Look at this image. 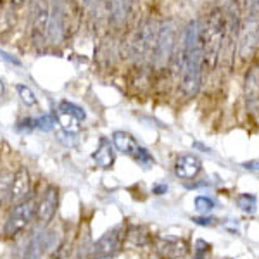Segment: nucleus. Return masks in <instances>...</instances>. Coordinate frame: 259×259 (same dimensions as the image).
<instances>
[{
  "instance_id": "1",
  "label": "nucleus",
  "mask_w": 259,
  "mask_h": 259,
  "mask_svg": "<svg viewBox=\"0 0 259 259\" xmlns=\"http://www.w3.org/2000/svg\"><path fill=\"white\" fill-rule=\"evenodd\" d=\"M202 40L197 21H192L185 31V41L182 49V89L189 97H194L200 89L202 76Z\"/></svg>"
},
{
  "instance_id": "2",
  "label": "nucleus",
  "mask_w": 259,
  "mask_h": 259,
  "mask_svg": "<svg viewBox=\"0 0 259 259\" xmlns=\"http://www.w3.org/2000/svg\"><path fill=\"white\" fill-rule=\"evenodd\" d=\"M225 36V19L220 11H212L207 26L204 33L200 31V40H202V56L206 64L212 69L220 61L221 56V45H223Z\"/></svg>"
},
{
  "instance_id": "3",
  "label": "nucleus",
  "mask_w": 259,
  "mask_h": 259,
  "mask_svg": "<svg viewBox=\"0 0 259 259\" xmlns=\"http://www.w3.org/2000/svg\"><path fill=\"white\" fill-rule=\"evenodd\" d=\"M35 216H36V206L30 199L12 206L9 216L6 220V225H4V235L16 237L19 232H23L31 223Z\"/></svg>"
},
{
  "instance_id": "4",
  "label": "nucleus",
  "mask_w": 259,
  "mask_h": 259,
  "mask_svg": "<svg viewBox=\"0 0 259 259\" xmlns=\"http://www.w3.org/2000/svg\"><path fill=\"white\" fill-rule=\"evenodd\" d=\"M124 233H126V228H124L123 223L112 227L109 232L104 233V235L94 244L90 257L92 259H107V257H112L121 249V245H123Z\"/></svg>"
},
{
  "instance_id": "5",
  "label": "nucleus",
  "mask_w": 259,
  "mask_h": 259,
  "mask_svg": "<svg viewBox=\"0 0 259 259\" xmlns=\"http://www.w3.org/2000/svg\"><path fill=\"white\" fill-rule=\"evenodd\" d=\"M259 45V14H247V19L240 26L239 33V56L249 59L254 56Z\"/></svg>"
},
{
  "instance_id": "6",
  "label": "nucleus",
  "mask_w": 259,
  "mask_h": 259,
  "mask_svg": "<svg viewBox=\"0 0 259 259\" xmlns=\"http://www.w3.org/2000/svg\"><path fill=\"white\" fill-rule=\"evenodd\" d=\"M31 194V177L26 166H19L18 169L12 173V183L9 192V202L11 206L21 204L28 200Z\"/></svg>"
},
{
  "instance_id": "7",
  "label": "nucleus",
  "mask_w": 259,
  "mask_h": 259,
  "mask_svg": "<svg viewBox=\"0 0 259 259\" xmlns=\"http://www.w3.org/2000/svg\"><path fill=\"white\" fill-rule=\"evenodd\" d=\"M154 247L161 259H180L189 252L187 242L183 239H173V237H157L154 240Z\"/></svg>"
},
{
  "instance_id": "8",
  "label": "nucleus",
  "mask_w": 259,
  "mask_h": 259,
  "mask_svg": "<svg viewBox=\"0 0 259 259\" xmlns=\"http://www.w3.org/2000/svg\"><path fill=\"white\" fill-rule=\"evenodd\" d=\"M57 206H59V189L56 185H49L36 206V218L44 225H49L56 216Z\"/></svg>"
},
{
  "instance_id": "9",
  "label": "nucleus",
  "mask_w": 259,
  "mask_h": 259,
  "mask_svg": "<svg viewBox=\"0 0 259 259\" xmlns=\"http://www.w3.org/2000/svg\"><path fill=\"white\" fill-rule=\"evenodd\" d=\"M175 49V24L164 23L157 31L156 38V59L159 62H164L171 59Z\"/></svg>"
},
{
  "instance_id": "10",
  "label": "nucleus",
  "mask_w": 259,
  "mask_h": 259,
  "mask_svg": "<svg viewBox=\"0 0 259 259\" xmlns=\"http://www.w3.org/2000/svg\"><path fill=\"white\" fill-rule=\"evenodd\" d=\"M49 18H50V11L47 4H40L35 16H33V26H31V40L36 47H40V45H44L47 41Z\"/></svg>"
},
{
  "instance_id": "11",
  "label": "nucleus",
  "mask_w": 259,
  "mask_h": 259,
  "mask_svg": "<svg viewBox=\"0 0 259 259\" xmlns=\"http://www.w3.org/2000/svg\"><path fill=\"white\" fill-rule=\"evenodd\" d=\"M200 169H202V162L194 154H183L175 162V173L178 178L183 180L195 178L200 173Z\"/></svg>"
},
{
  "instance_id": "12",
  "label": "nucleus",
  "mask_w": 259,
  "mask_h": 259,
  "mask_svg": "<svg viewBox=\"0 0 259 259\" xmlns=\"http://www.w3.org/2000/svg\"><path fill=\"white\" fill-rule=\"evenodd\" d=\"M50 245V233L41 230V232H36L35 235L31 237L30 242H28L26 249L23 252V257L21 259H40L47 252Z\"/></svg>"
},
{
  "instance_id": "13",
  "label": "nucleus",
  "mask_w": 259,
  "mask_h": 259,
  "mask_svg": "<svg viewBox=\"0 0 259 259\" xmlns=\"http://www.w3.org/2000/svg\"><path fill=\"white\" fill-rule=\"evenodd\" d=\"M132 4H133V0H111L109 21L116 30H121V28L126 24L128 16H130V12H132Z\"/></svg>"
},
{
  "instance_id": "14",
  "label": "nucleus",
  "mask_w": 259,
  "mask_h": 259,
  "mask_svg": "<svg viewBox=\"0 0 259 259\" xmlns=\"http://www.w3.org/2000/svg\"><path fill=\"white\" fill-rule=\"evenodd\" d=\"M114 159H116V152L114 147L111 145V142L107 139H100L99 147L94 152V161L97 162V166H100V168L107 169L114 164Z\"/></svg>"
},
{
  "instance_id": "15",
  "label": "nucleus",
  "mask_w": 259,
  "mask_h": 259,
  "mask_svg": "<svg viewBox=\"0 0 259 259\" xmlns=\"http://www.w3.org/2000/svg\"><path fill=\"white\" fill-rule=\"evenodd\" d=\"M112 144H114V147L118 149L119 152L126 154V156H133L135 150L139 149L137 140L126 132H114L112 133Z\"/></svg>"
},
{
  "instance_id": "16",
  "label": "nucleus",
  "mask_w": 259,
  "mask_h": 259,
  "mask_svg": "<svg viewBox=\"0 0 259 259\" xmlns=\"http://www.w3.org/2000/svg\"><path fill=\"white\" fill-rule=\"evenodd\" d=\"M124 239L132 245H135V247H144V245H147L150 242V235L145 227L132 225V227H128L126 233H124Z\"/></svg>"
},
{
  "instance_id": "17",
  "label": "nucleus",
  "mask_w": 259,
  "mask_h": 259,
  "mask_svg": "<svg viewBox=\"0 0 259 259\" xmlns=\"http://www.w3.org/2000/svg\"><path fill=\"white\" fill-rule=\"evenodd\" d=\"M245 97L247 100L259 99V68H252L245 76Z\"/></svg>"
},
{
  "instance_id": "18",
  "label": "nucleus",
  "mask_w": 259,
  "mask_h": 259,
  "mask_svg": "<svg viewBox=\"0 0 259 259\" xmlns=\"http://www.w3.org/2000/svg\"><path fill=\"white\" fill-rule=\"evenodd\" d=\"M56 119L61 123V126H62L64 132H68V133H78V132H80V123H81V121H78L76 118H73V116L66 114V112H62V111H57Z\"/></svg>"
},
{
  "instance_id": "19",
  "label": "nucleus",
  "mask_w": 259,
  "mask_h": 259,
  "mask_svg": "<svg viewBox=\"0 0 259 259\" xmlns=\"http://www.w3.org/2000/svg\"><path fill=\"white\" fill-rule=\"evenodd\" d=\"M16 92H18L21 102L24 104L26 107H35L38 104V99H36L35 92H33L28 85H23V83H18L16 85Z\"/></svg>"
},
{
  "instance_id": "20",
  "label": "nucleus",
  "mask_w": 259,
  "mask_h": 259,
  "mask_svg": "<svg viewBox=\"0 0 259 259\" xmlns=\"http://www.w3.org/2000/svg\"><path fill=\"white\" fill-rule=\"evenodd\" d=\"M237 206H239L244 212H247V214H254V212H256V207H257L256 195L240 194L239 197H237Z\"/></svg>"
},
{
  "instance_id": "21",
  "label": "nucleus",
  "mask_w": 259,
  "mask_h": 259,
  "mask_svg": "<svg viewBox=\"0 0 259 259\" xmlns=\"http://www.w3.org/2000/svg\"><path fill=\"white\" fill-rule=\"evenodd\" d=\"M59 111L66 112V114H69V116H73V118H76L78 121H85V118H87V112L83 111L80 106L69 102V100H62V102L59 104Z\"/></svg>"
},
{
  "instance_id": "22",
  "label": "nucleus",
  "mask_w": 259,
  "mask_h": 259,
  "mask_svg": "<svg viewBox=\"0 0 259 259\" xmlns=\"http://www.w3.org/2000/svg\"><path fill=\"white\" fill-rule=\"evenodd\" d=\"M11 183H12V173H11V171H7V169L0 171V204H4V200L9 199Z\"/></svg>"
},
{
  "instance_id": "23",
  "label": "nucleus",
  "mask_w": 259,
  "mask_h": 259,
  "mask_svg": "<svg viewBox=\"0 0 259 259\" xmlns=\"http://www.w3.org/2000/svg\"><path fill=\"white\" fill-rule=\"evenodd\" d=\"M195 209L202 214H207L209 211L214 209V200L211 197H206V195H197L195 197Z\"/></svg>"
},
{
  "instance_id": "24",
  "label": "nucleus",
  "mask_w": 259,
  "mask_h": 259,
  "mask_svg": "<svg viewBox=\"0 0 259 259\" xmlns=\"http://www.w3.org/2000/svg\"><path fill=\"white\" fill-rule=\"evenodd\" d=\"M133 157H135V159L139 161L140 164L147 166V168H149L150 164H154V157L150 156V152H149L147 149L140 147V145H139V149L135 150V154H133Z\"/></svg>"
},
{
  "instance_id": "25",
  "label": "nucleus",
  "mask_w": 259,
  "mask_h": 259,
  "mask_svg": "<svg viewBox=\"0 0 259 259\" xmlns=\"http://www.w3.org/2000/svg\"><path fill=\"white\" fill-rule=\"evenodd\" d=\"M35 123H36V128L41 130V132H50V130L54 128V118L50 114H44L41 118L38 119H35Z\"/></svg>"
},
{
  "instance_id": "26",
  "label": "nucleus",
  "mask_w": 259,
  "mask_h": 259,
  "mask_svg": "<svg viewBox=\"0 0 259 259\" xmlns=\"http://www.w3.org/2000/svg\"><path fill=\"white\" fill-rule=\"evenodd\" d=\"M192 221H194L195 225H200V227H214L218 220L209 216V218H192Z\"/></svg>"
},
{
  "instance_id": "27",
  "label": "nucleus",
  "mask_w": 259,
  "mask_h": 259,
  "mask_svg": "<svg viewBox=\"0 0 259 259\" xmlns=\"http://www.w3.org/2000/svg\"><path fill=\"white\" fill-rule=\"evenodd\" d=\"M33 128H36V123L33 118H26V119L19 121V124H18L19 132H23V130H28V132H30V130H33Z\"/></svg>"
},
{
  "instance_id": "28",
  "label": "nucleus",
  "mask_w": 259,
  "mask_h": 259,
  "mask_svg": "<svg viewBox=\"0 0 259 259\" xmlns=\"http://www.w3.org/2000/svg\"><path fill=\"white\" fill-rule=\"evenodd\" d=\"M209 250H211V244H207L206 240L199 239L197 242H195V252H202V254H206V252H209Z\"/></svg>"
},
{
  "instance_id": "29",
  "label": "nucleus",
  "mask_w": 259,
  "mask_h": 259,
  "mask_svg": "<svg viewBox=\"0 0 259 259\" xmlns=\"http://www.w3.org/2000/svg\"><path fill=\"white\" fill-rule=\"evenodd\" d=\"M247 14H259V0H245Z\"/></svg>"
},
{
  "instance_id": "30",
  "label": "nucleus",
  "mask_w": 259,
  "mask_h": 259,
  "mask_svg": "<svg viewBox=\"0 0 259 259\" xmlns=\"http://www.w3.org/2000/svg\"><path fill=\"white\" fill-rule=\"evenodd\" d=\"M242 166H244L245 169H250V171H259V161H247Z\"/></svg>"
},
{
  "instance_id": "31",
  "label": "nucleus",
  "mask_w": 259,
  "mask_h": 259,
  "mask_svg": "<svg viewBox=\"0 0 259 259\" xmlns=\"http://www.w3.org/2000/svg\"><path fill=\"white\" fill-rule=\"evenodd\" d=\"M166 190H168V185H154V189H152V192H154L156 195L166 194Z\"/></svg>"
},
{
  "instance_id": "32",
  "label": "nucleus",
  "mask_w": 259,
  "mask_h": 259,
  "mask_svg": "<svg viewBox=\"0 0 259 259\" xmlns=\"http://www.w3.org/2000/svg\"><path fill=\"white\" fill-rule=\"evenodd\" d=\"M12 7H16V9H19V7H23L24 4H26V0H11Z\"/></svg>"
},
{
  "instance_id": "33",
  "label": "nucleus",
  "mask_w": 259,
  "mask_h": 259,
  "mask_svg": "<svg viewBox=\"0 0 259 259\" xmlns=\"http://www.w3.org/2000/svg\"><path fill=\"white\" fill-rule=\"evenodd\" d=\"M194 259H206V254H202V252H195Z\"/></svg>"
},
{
  "instance_id": "34",
  "label": "nucleus",
  "mask_w": 259,
  "mask_h": 259,
  "mask_svg": "<svg viewBox=\"0 0 259 259\" xmlns=\"http://www.w3.org/2000/svg\"><path fill=\"white\" fill-rule=\"evenodd\" d=\"M4 94V83H2V80H0V95Z\"/></svg>"
},
{
  "instance_id": "35",
  "label": "nucleus",
  "mask_w": 259,
  "mask_h": 259,
  "mask_svg": "<svg viewBox=\"0 0 259 259\" xmlns=\"http://www.w3.org/2000/svg\"><path fill=\"white\" fill-rule=\"evenodd\" d=\"M85 2V6H89V4H92V0H83Z\"/></svg>"
},
{
  "instance_id": "36",
  "label": "nucleus",
  "mask_w": 259,
  "mask_h": 259,
  "mask_svg": "<svg viewBox=\"0 0 259 259\" xmlns=\"http://www.w3.org/2000/svg\"><path fill=\"white\" fill-rule=\"evenodd\" d=\"M76 259H89V257H85V256H81V254H80V256H78Z\"/></svg>"
},
{
  "instance_id": "37",
  "label": "nucleus",
  "mask_w": 259,
  "mask_h": 259,
  "mask_svg": "<svg viewBox=\"0 0 259 259\" xmlns=\"http://www.w3.org/2000/svg\"><path fill=\"white\" fill-rule=\"evenodd\" d=\"M0 11H2V0H0Z\"/></svg>"
}]
</instances>
